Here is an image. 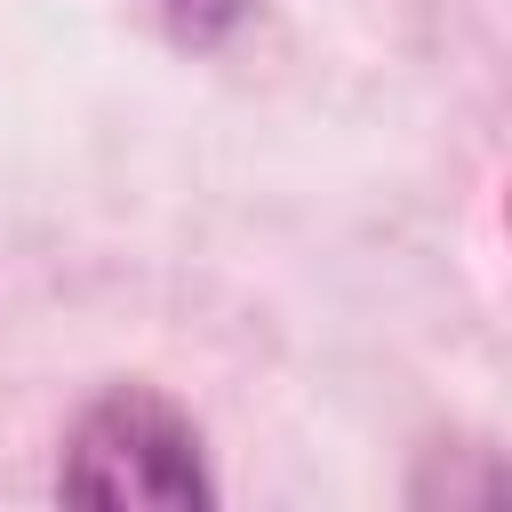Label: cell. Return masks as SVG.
Segmentation results:
<instances>
[{
	"instance_id": "cell-1",
	"label": "cell",
	"mask_w": 512,
	"mask_h": 512,
	"mask_svg": "<svg viewBox=\"0 0 512 512\" xmlns=\"http://www.w3.org/2000/svg\"><path fill=\"white\" fill-rule=\"evenodd\" d=\"M56 488L72 504H152V512L216 496L192 416L176 400L144 392V384H112L104 400L80 408V424L64 440V464H56Z\"/></svg>"
},
{
	"instance_id": "cell-2",
	"label": "cell",
	"mask_w": 512,
	"mask_h": 512,
	"mask_svg": "<svg viewBox=\"0 0 512 512\" xmlns=\"http://www.w3.org/2000/svg\"><path fill=\"white\" fill-rule=\"evenodd\" d=\"M152 8H160V24H168L184 48H208V40H224V32L240 24L248 0H152Z\"/></svg>"
}]
</instances>
